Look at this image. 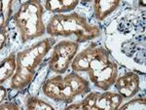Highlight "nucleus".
I'll use <instances>...</instances> for the list:
<instances>
[{
    "label": "nucleus",
    "instance_id": "nucleus-19",
    "mask_svg": "<svg viewBox=\"0 0 146 110\" xmlns=\"http://www.w3.org/2000/svg\"><path fill=\"white\" fill-rule=\"evenodd\" d=\"M7 99V89L3 85H0V104Z\"/></svg>",
    "mask_w": 146,
    "mask_h": 110
},
{
    "label": "nucleus",
    "instance_id": "nucleus-17",
    "mask_svg": "<svg viewBox=\"0 0 146 110\" xmlns=\"http://www.w3.org/2000/svg\"><path fill=\"white\" fill-rule=\"evenodd\" d=\"M9 40L8 27H0V51L6 46Z\"/></svg>",
    "mask_w": 146,
    "mask_h": 110
},
{
    "label": "nucleus",
    "instance_id": "nucleus-11",
    "mask_svg": "<svg viewBox=\"0 0 146 110\" xmlns=\"http://www.w3.org/2000/svg\"><path fill=\"white\" fill-rule=\"evenodd\" d=\"M79 4V0H45V9L54 14L70 13Z\"/></svg>",
    "mask_w": 146,
    "mask_h": 110
},
{
    "label": "nucleus",
    "instance_id": "nucleus-13",
    "mask_svg": "<svg viewBox=\"0 0 146 110\" xmlns=\"http://www.w3.org/2000/svg\"><path fill=\"white\" fill-rule=\"evenodd\" d=\"M49 71H51L50 68L47 64H41L39 67V69L37 70V72L35 73V75L32 79V81L30 82V84L28 85L29 87V93L30 95H37L40 89H42L44 83L47 80V77H48Z\"/></svg>",
    "mask_w": 146,
    "mask_h": 110
},
{
    "label": "nucleus",
    "instance_id": "nucleus-18",
    "mask_svg": "<svg viewBox=\"0 0 146 110\" xmlns=\"http://www.w3.org/2000/svg\"><path fill=\"white\" fill-rule=\"evenodd\" d=\"M21 107L13 101H6V102H2L0 104V109H4V110H17L20 109Z\"/></svg>",
    "mask_w": 146,
    "mask_h": 110
},
{
    "label": "nucleus",
    "instance_id": "nucleus-7",
    "mask_svg": "<svg viewBox=\"0 0 146 110\" xmlns=\"http://www.w3.org/2000/svg\"><path fill=\"white\" fill-rule=\"evenodd\" d=\"M140 78L137 73L129 71L118 77L114 83L115 89L123 99H131L139 92Z\"/></svg>",
    "mask_w": 146,
    "mask_h": 110
},
{
    "label": "nucleus",
    "instance_id": "nucleus-14",
    "mask_svg": "<svg viewBox=\"0 0 146 110\" xmlns=\"http://www.w3.org/2000/svg\"><path fill=\"white\" fill-rule=\"evenodd\" d=\"M14 0H0V27H8L13 17Z\"/></svg>",
    "mask_w": 146,
    "mask_h": 110
},
{
    "label": "nucleus",
    "instance_id": "nucleus-4",
    "mask_svg": "<svg viewBox=\"0 0 146 110\" xmlns=\"http://www.w3.org/2000/svg\"><path fill=\"white\" fill-rule=\"evenodd\" d=\"M110 60V54L100 46L91 45L75 56L71 68L76 72H88L102 67Z\"/></svg>",
    "mask_w": 146,
    "mask_h": 110
},
{
    "label": "nucleus",
    "instance_id": "nucleus-5",
    "mask_svg": "<svg viewBox=\"0 0 146 110\" xmlns=\"http://www.w3.org/2000/svg\"><path fill=\"white\" fill-rule=\"evenodd\" d=\"M79 50V43L63 40L53 46V53L48 60V66L56 74H63L67 71L73 58Z\"/></svg>",
    "mask_w": 146,
    "mask_h": 110
},
{
    "label": "nucleus",
    "instance_id": "nucleus-20",
    "mask_svg": "<svg viewBox=\"0 0 146 110\" xmlns=\"http://www.w3.org/2000/svg\"><path fill=\"white\" fill-rule=\"evenodd\" d=\"M138 4H139V6L143 7V8H145V6H146V0H138Z\"/></svg>",
    "mask_w": 146,
    "mask_h": 110
},
{
    "label": "nucleus",
    "instance_id": "nucleus-10",
    "mask_svg": "<svg viewBox=\"0 0 146 110\" xmlns=\"http://www.w3.org/2000/svg\"><path fill=\"white\" fill-rule=\"evenodd\" d=\"M64 80L67 82V84L70 86L73 93L75 97H81V95H87L90 92V83L88 80L84 78V77L80 76L78 72L72 71L65 75Z\"/></svg>",
    "mask_w": 146,
    "mask_h": 110
},
{
    "label": "nucleus",
    "instance_id": "nucleus-15",
    "mask_svg": "<svg viewBox=\"0 0 146 110\" xmlns=\"http://www.w3.org/2000/svg\"><path fill=\"white\" fill-rule=\"evenodd\" d=\"M25 107L29 110H43L49 109L53 110L54 106L51 105L49 102H46L45 100L41 99L40 97L33 95H28L25 99Z\"/></svg>",
    "mask_w": 146,
    "mask_h": 110
},
{
    "label": "nucleus",
    "instance_id": "nucleus-9",
    "mask_svg": "<svg viewBox=\"0 0 146 110\" xmlns=\"http://www.w3.org/2000/svg\"><path fill=\"white\" fill-rule=\"evenodd\" d=\"M120 6V0H94V16L98 21H104Z\"/></svg>",
    "mask_w": 146,
    "mask_h": 110
},
{
    "label": "nucleus",
    "instance_id": "nucleus-12",
    "mask_svg": "<svg viewBox=\"0 0 146 110\" xmlns=\"http://www.w3.org/2000/svg\"><path fill=\"white\" fill-rule=\"evenodd\" d=\"M16 54H11L0 62V85L12 78L16 71Z\"/></svg>",
    "mask_w": 146,
    "mask_h": 110
},
{
    "label": "nucleus",
    "instance_id": "nucleus-2",
    "mask_svg": "<svg viewBox=\"0 0 146 110\" xmlns=\"http://www.w3.org/2000/svg\"><path fill=\"white\" fill-rule=\"evenodd\" d=\"M46 32L51 37L74 35L78 43L94 40L101 33L100 27L91 25L86 18L78 13L55 14L47 25Z\"/></svg>",
    "mask_w": 146,
    "mask_h": 110
},
{
    "label": "nucleus",
    "instance_id": "nucleus-6",
    "mask_svg": "<svg viewBox=\"0 0 146 110\" xmlns=\"http://www.w3.org/2000/svg\"><path fill=\"white\" fill-rule=\"evenodd\" d=\"M87 73L91 82L96 88L100 89L101 91H108L114 85L116 79L118 78V64L109 60L100 69L88 71Z\"/></svg>",
    "mask_w": 146,
    "mask_h": 110
},
{
    "label": "nucleus",
    "instance_id": "nucleus-16",
    "mask_svg": "<svg viewBox=\"0 0 146 110\" xmlns=\"http://www.w3.org/2000/svg\"><path fill=\"white\" fill-rule=\"evenodd\" d=\"M146 108V99L145 97H137V99H133L129 100L127 103L120 105L118 109L122 110H145Z\"/></svg>",
    "mask_w": 146,
    "mask_h": 110
},
{
    "label": "nucleus",
    "instance_id": "nucleus-1",
    "mask_svg": "<svg viewBox=\"0 0 146 110\" xmlns=\"http://www.w3.org/2000/svg\"><path fill=\"white\" fill-rule=\"evenodd\" d=\"M54 37L44 38L16 55V71L11 78V88L22 91L28 87L47 54L55 45Z\"/></svg>",
    "mask_w": 146,
    "mask_h": 110
},
{
    "label": "nucleus",
    "instance_id": "nucleus-8",
    "mask_svg": "<svg viewBox=\"0 0 146 110\" xmlns=\"http://www.w3.org/2000/svg\"><path fill=\"white\" fill-rule=\"evenodd\" d=\"M123 97L118 93L104 91V93H98L95 102V110H115L118 109L123 103Z\"/></svg>",
    "mask_w": 146,
    "mask_h": 110
},
{
    "label": "nucleus",
    "instance_id": "nucleus-3",
    "mask_svg": "<svg viewBox=\"0 0 146 110\" xmlns=\"http://www.w3.org/2000/svg\"><path fill=\"white\" fill-rule=\"evenodd\" d=\"M43 14L44 7L39 0H27L20 6L17 13L13 16V20L22 43H27L46 33Z\"/></svg>",
    "mask_w": 146,
    "mask_h": 110
}]
</instances>
